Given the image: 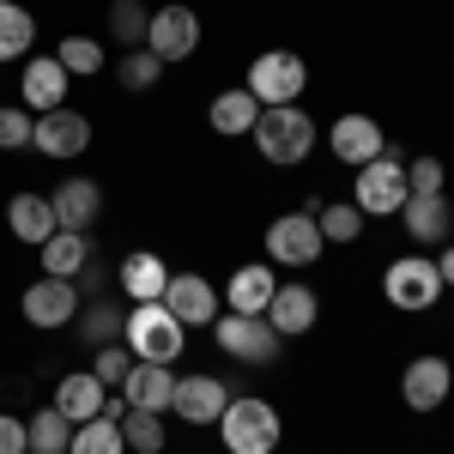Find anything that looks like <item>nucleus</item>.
<instances>
[{"instance_id": "obj_6", "label": "nucleus", "mask_w": 454, "mask_h": 454, "mask_svg": "<svg viewBox=\"0 0 454 454\" xmlns=\"http://www.w3.org/2000/svg\"><path fill=\"white\" fill-rule=\"evenodd\" d=\"M412 200V188H406V164H394V158H370L357 182H351V207L364 212V218H400V207Z\"/></svg>"}, {"instance_id": "obj_4", "label": "nucleus", "mask_w": 454, "mask_h": 454, "mask_svg": "<svg viewBox=\"0 0 454 454\" xmlns=\"http://www.w3.org/2000/svg\"><path fill=\"white\" fill-rule=\"evenodd\" d=\"M309 91V67H303V55H291V49H267V55H254L248 61V98L261 109H285L297 104Z\"/></svg>"}, {"instance_id": "obj_8", "label": "nucleus", "mask_w": 454, "mask_h": 454, "mask_svg": "<svg viewBox=\"0 0 454 454\" xmlns=\"http://www.w3.org/2000/svg\"><path fill=\"white\" fill-rule=\"evenodd\" d=\"M321 248H327V237H321V224L309 212H279L267 224V261L273 267H315Z\"/></svg>"}, {"instance_id": "obj_1", "label": "nucleus", "mask_w": 454, "mask_h": 454, "mask_svg": "<svg viewBox=\"0 0 454 454\" xmlns=\"http://www.w3.org/2000/svg\"><path fill=\"white\" fill-rule=\"evenodd\" d=\"M285 436L279 424V406L273 400H261V394H231V406H224V419H218V442L231 454H273Z\"/></svg>"}, {"instance_id": "obj_16", "label": "nucleus", "mask_w": 454, "mask_h": 454, "mask_svg": "<svg viewBox=\"0 0 454 454\" xmlns=\"http://www.w3.org/2000/svg\"><path fill=\"white\" fill-rule=\"evenodd\" d=\"M73 91V73L55 61V55H25V79H19V98L31 115H49V109H61Z\"/></svg>"}, {"instance_id": "obj_19", "label": "nucleus", "mask_w": 454, "mask_h": 454, "mask_svg": "<svg viewBox=\"0 0 454 454\" xmlns=\"http://www.w3.org/2000/svg\"><path fill=\"white\" fill-rule=\"evenodd\" d=\"M400 231H406L419 248H430V243L442 248L454 237V207L442 200V194H412V200L400 207Z\"/></svg>"}, {"instance_id": "obj_29", "label": "nucleus", "mask_w": 454, "mask_h": 454, "mask_svg": "<svg viewBox=\"0 0 454 454\" xmlns=\"http://www.w3.org/2000/svg\"><path fill=\"white\" fill-rule=\"evenodd\" d=\"M25 436H31V454H67L73 419L61 412V406H43V412H31V419H25Z\"/></svg>"}, {"instance_id": "obj_7", "label": "nucleus", "mask_w": 454, "mask_h": 454, "mask_svg": "<svg viewBox=\"0 0 454 454\" xmlns=\"http://www.w3.org/2000/svg\"><path fill=\"white\" fill-rule=\"evenodd\" d=\"M212 333H218V351H224V357H237V364H273L279 346H285L267 315H231V309H218Z\"/></svg>"}, {"instance_id": "obj_5", "label": "nucleus", "mask_w": 454, "mask_h": 454, "mask_svg": "<svg viewBox=\"0 0 454 454\" xmlns=\"http://www.w3.org/2000/svg\"><path fill=\"white\" fill-rule=\"evenodd\" d=\"M442 291H449V285H442V273H436L430 254H400V261H387V273H382V297L406 315L436 309Z\"/></svg>"}, {"instance_id": "obj_13", "label": "nucleus", "mask_w": 454, "mask_h": 454, "mask_svg": "<svg viewBox=\"0 0 454 454\" xmlns=\"http://www.w3.org/2000/svg\"><path fill=\"white\" fill-rule=\"evenodd\" d=\"M327 145H333V158H340V164H351V170H364L370 158H382L387 134H382V121H376V115L351 109V115H340V121L327 128Z\"/></svg>"}, {"instance_id": "obj_36", "label": "nucleus", "mask_w": 454, "mask_h": 454, "mask_svg": "<svg viewBox=\"0 0 454 454\" xmlns=\"http://www.w3.org/2000/svg\"><path fill=\"white\" fill-rule=\"evenodd\" d=\"M128 370H134V351L121 346V340H115V346H98V364H91V376H98L104 387H121V382H128Z\"/></svg>"}, {"instance_id": "obj_37", "label": "nucleus", "mask_w": 454, "mask_h": 454, "mask_svg": "<svg viewBox=\"0 0 454 454\" xmlns=\"http://www.w3.org/2000/svg\"><path fill=\"white\" fill-rule=\"evenodd\" d=\"M31 109L25 104H6L0 109V152H19V145H31Z\"/></svg>"}, {"instance_id": "obj_35", "label": "nucleus", "mask_w": 454, "mask_h": 454, "mask_svg": "<svg viewBox=\"0 0 454 454\" xmlns=\"http://www.w3.org/2000/svg\"><path fill=\"white\" fill-rule=\"evenodd\" d=\"M315 224H321V237H327V243H357V237H364V212L351 207V200L321 207V218H315Z\"/></svg>"}, {"instance_id": "obj_40", "label": "nucleus", "mask_w": 454, "mask_h": 454, "mask_svg": "<svg viewBox=\"0 0 454 454\" xmlns=\"http://www.w3.org/2000/svg\"><path fill=\"white\" fill-rule=\"evenodd\" d=\"M436 273H442V285H454V243L436 248Z\"/></svg>"}, {"instance_id": "obj_25", "label": "nucleus", "mask_w": 454, "mask_h": 454, "mask_svg": "<svg viewBox=\"0 0 454 454\" xmlns=\"http://www.w3.org/2000/svg\"><path fill=\"white\" fill-rule=\"evenodd\" d=\"M104 394H109V387L98 382L91 370H67V376L55 382V400H49V406H61L73 424H91L98 412H104Z\"/></svg>"}, {"instance_id": "obj_21", "label": "nucleus", "mask_w": 454, "mask_h": 454, "mask_svg": "<svg viewBox=\"0 0 454 454\" xmlns=\"http://www.w3.org/2000/svg\"><path fill=\"white\" fill-rule=\"evenodd\" d=\"M115 285L128 291V303H164L170 267H164V254H152V248H134V254L115 267Z\"/></svg>"}, {"instance_id": "obj_3", "label": "nucleus", "mask_w": 454, "mask_h": 454, "mask_svg": "<svg viewBox=\"0 0 454 454\" xmlns=\"http://www.w3.org/2000/svg\"><path fill=\"white\" fill-rule=\"evenodd\" d=\"M121 346L134 351V357H145V364H176L182 346H188V327H182L164 303H128Z\"/></svg>"}, {"instance_id": "obj_12", "label": "nucleus", "mask_w": 454, "mask_h": 454, "mask_svg": "<svg viewBox=\"0 0 454 454\" xmlns=\"http://www.w3.org/2000/svg\"><path fill=\"white\" fill-rule=\"evenodd\" d=\"M164 309H170L182 327H212L218 309H224V297H218V285L200 279V273H170V285H164Z\"/></svg>"}, {"instance_id": "obj_24", "label": "nucleus", "mask_w": 454, "mask_h": 454, "mask_svg": "<svg viewBox=\"0 0 454 454\" xmlns=\"http://www.w3.org/2000/svg\"><path fill=\"white\" fill-rule=\"evenodd\" d=\"M207 121H212V134L243 140V134H254V121H261V104L248 98V85H231V91H218L207 104Z\"/></svg>"}, {"instance_id": "obj_39", "label": "nucleus", "mask_w": 454, "mask_h": 454, "mask_svg": "<svg viewBox=\"0 0 454 454\" xmlns=\"http://www.w3.org/2000/svg\"><path fill=\"white\" fill-rule=\"evenodd\" d=\"M0 454H31L25 419H12V412H0Z\"/></svg>"}, {"instance_id": "obj_38", "label": "nucleus", "mask_w": 454, "mask_h": 454, "mask_svg": "<svg viewBox=\"0 0 454 454\" xmlns=\"http://www.w3.org/2000/svg\"><path fill=\"white\" fill-rule=\"evenodd\" d=\"M442 182H449L442 158H406V188L412 194H442Z\"/></svg>"}, {"instance_id": "obj_10", "label": "nucleus", "mask_w": 454, "mask_h": 454, "mask_svg": "<svg viewBox=\"0 0 454 454\" xmlns=\"http://www.w3.org/2000/svg\"><path fill=\"white\" fill-rule=\"evenodd\" d=\"M19 309H25V321L31 327H73L79 321V279H31L25 285V297H19Z\"/></svg>"}, {"instance_id": "obj_15", "label": "nucleus", "mask_w": 454, "mask_h": 454, "mask_svg": "<svg viewBox=\"0 0 454 454\" xmlns=\"http://www.w3.org/2000/svg\"><path fill=\"white\" fill-rule=\"evenodd\" d=\"M49 207H55L61 231H91L104 218V188H98V176H67L49 188Z\"/></svg>"}, {"instance_id": "obj_23", "label": "nucleus", "mask_w": 454, "mask_h": 454, "mask_svg": "<svg viewBox=\"0 0 454 454\" xmlns=\"http://www.w3.org/2000/svg\"><path fill=\"white\" fill-rule=\"evenodd\" d=\"M6 231H12L19 243L43 248L55 231H61V224H55V207H49V194H31V188L12 194V200H6Z\"/></svg>"}, {"instance_id": "obj_11", "label": "nucleus", "mask_w": 454, "mask_h": 454, "mask_svg": "<svg viewBox=\"0 0 454 454\" xmlns=\"http://www.w3.org/2000/svg\"><path fill=\"white\" fill-rule=\"evenodd\" d=\"M449 387H454V364L442 351H424V357L406 364V376H400V400H406L412 412H436V406L449 400Z\"/></svg>"}, {"instance_id": "obj_17", "label": "nucleus", "mask_w": 454, "mask_h": 454, "mask_svg": "<svg viewBox=\"0 0 454 454\" xmlns=\"http://www.w3.org/2000/svg\"><path fill=\"white\" fill-rule=\"evenodd\" d=\"M273 291H279L273 261H243V267L224 279V309H231V315H267Z\"/></svg>"}, {"instance_id": "obj_14", "label": "nucleus", "mask_w": 454, "mask_h": 454, "mask_svg": "<svg viewBox=\"0 0 454 454\" xmlns=\"http://www.w3.org/2000/svg\"><path fill=\"white\" fill-rule=\"evenodd\" d=\"M31 145L43 158H79L85 145H91V121L79 115V109H49V115H36L31 121Z\"/></svg>"}, {"instance_id": "obj_20", "label": "nucleus", "mask_w": 454, "mask_h": 454, "mask_svg": "<svg viewBox=\"0 0 454 454\" xmlns=\"http://www.w3.org/2000/svg\"><path fill=\"white\" fill-rule=\"evenodd\" d=\"M315 315H321V297H315L309 285H285L279 279V291H273V303H267V321H273V333H279V340H303V333H309L315 327Z\"/></svg>"}, {"instance_id": "obj_2", "label": "nucleus", "mask_w": 454, "mask_h": 454, "mask_svg": "<svg viewBox=\"0 0 454 454\" xmlns=\"http://www.w3.org/2000/svg\"><path fill=\"white\" fill-rule=\"evenodd\" d=\"M315 134H321V128H315L309 115H303L297 104H285V109H261V121H254L248 140H254V152H261L267 164L291 170V164H303V158L315 152Z\"/></svg>"}, {"instance_id": "obj_27", "label": "nucleus", "mask_w": 454, "mask_h": 454, "mask_svg": "<svg viewBox=\"0 0 454 454\" xmlns=\"http://www.w3.org/2000/svg\"><path fill=\"white\" fill-rule=\"evenodd\" d=\"M31 43H36V19L19 0H0V67H6V61H25Z\"/></svg>"}, {"instance_id": "obj_26", "label": "nucleus", "mask_w": 454, "mask_h": 454, "mask_svg": "<svg viewBox=\"0 0 454 454\" xmlns=\"http://www.w3.org/2000/svg\"><path fill=\"white\" fill-rule=\"evenodd\" d=\"M36 254H43V273L49 279H79L91 267V231H55Z\"/></svg>"}, {"instance_id": "obj_28", "label": "nucleus", "mask_w": 454, "mask_h": 454, "mask_svg": "<svg viewBox=\"0 0 454 454\" xmlns=\"http://www.w3.org/2000/svg\"><path fill=\"white\" fill-rule=\"evenodd\" d=\"M121 327H128V309H121V303H109V297H98V303H85V309H79V340H85V346H115V340H121Z\"/></svg>"}, {"instance_id": "obj_32", "label": "nucleus", "mask_w": 454, "mask_h": 454, "mask_svg": "<svg viewBox=\"0 0 454 454\" xmlns=\"http://www.w3.org/2000/svg\"><path fill=\"white\" fill-rule=\"evenodd\" d=\"M55 61H61L73 79H98V73H104V43H98V36H61V43H55Z\"/></svg>"}, {"instance_id": "obj_18", "label": "nucleus", "mask_w": 454, "mask_h": 454, "mask_svg": "<svg viewBox=\"0 0 454 454\" xmlns=\"http://www.w3.org/2000/svg\"><path fill=\"white\" fill-rule=\"evenodd\" d=\"M224 406H231V387L218 382V376H176L170 412L182 424H218V419H224Z\"/></svg>"}, {"instance_id": "obj_9", "label": "nucleus", "mask_w": 454, "mask_h": 454, "mask_svg": "<svg viewBox=\"0 0 454 454\" xmlns=\"http://www.w3.org/2000/svg\"><path fill=\"white\" fill-rule=\"evenodd\" d=\"M145 49L170 67V61H188L194 49H200V12L194 6H182V0H170V6H158L152 12V25H145Z\"/></svg>"}, {"instance_id": "obj_34", "label": "nucleus", "mask_w": 454, "mask_h": 454, "mask_svg": "<svg viewBox=\"0 0 454 454\" xmlns=\"http://www.w3.org/2000/svg\"><path fill=\"white\" fill-rule=\"evenodd\" d=\"M115 79H121V91H152V85L164 79V61H158L152 49H128V55L115 61Z\"/></svg>"}, {"instance_id": "obj_33", "label": "nucleus", "mask_w": 454, "mask_h": 454, "mask_svg": "<svg viewBox=\"0 0 454 454\" xmlns=\"http://www.w3.org/2000/svg\"><path fill=\"white\" fill-rule=\"evenodd\" d=\"M145 25H152V12H145L140 0H109V36H115V43L145 49Z\"/></svg>"}, {"instance_id": "obj_31", "label": "nucleus", "mask_w": 454, "mask_h": 454, "mask_svg": "<svg viewBox=\"0 0 454 454\" xmlns=\"http://www.w3.org/2000/svg\"><path fill=\"white\" fill-rule=\"evenodd\" d=\"M67 454H128V442H121V424L104 419V412H98L91 424H73Z\"/></svg>"}, {"instance_id": "obj_30", "label": "nucleus", "mask_w": 454, "mask_h": 454, "mask_svg": "<svg viewBox=\"0 0 454 454\" xmlns=\"http://www.w3.org/2000/svg\"><path fill=\"white\" fill-rule=\"evenodd\" d=\"M121 442H128L134 454H164V442H170L164 412H140V406H128V412H121Z\"/></svg>"}, {"instance_id": "obj_22", "label": "nucleus", "mask_w": 454, "mask_h": 454, "mask_svg": "<svg viewBox=\"0 0 454 454\" xmlns=\"http://www.w3.org/2000/svg\"><path fill=\"white\" fill-rule=\"evenodd\" d=\"M121 394H128V406H140V412H170L176 370H170V364H145V357H134V370H128Z\"/></svg>"}]
</instances>
